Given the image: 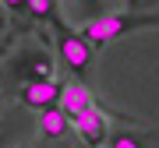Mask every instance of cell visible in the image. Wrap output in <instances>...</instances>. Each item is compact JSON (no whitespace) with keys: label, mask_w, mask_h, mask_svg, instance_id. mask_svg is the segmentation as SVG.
I'll return each instance as SVG.
<instances>
[{"label":"cell","mask_w":159,"mask_h":148,"mask_svg":"<svg viewBox=\"0 0 159 148\" xmlns=\"http://www.w3.org/2000/svg\"><path fill=\"white\" fill-rule=\"evenodd\" d=\"M81 7H85V18H99V0H81Z\"/></svg>","instance_id":"obj_10"},{"label":"cell","mask_w":159,"mask_h":148,"mask_svg":"<svg viewBox=\"0 0 159 148\" xmlns=\"http://www.w3.org/2000/svg\"><path fill=\"white\" fill-rule=\"evenodd\" d=\"M110 148H145V145L134 131H120V134H110Z\"/></svg>","instance_id":"obj_9"},{"label":"cell","mask_w":159,"mask_h":148,"mask_svg":"<svg viewBox=\"0 0 159 148\" xmlns=\"http://www.w3.org/2000/svg\"><path fill=\"white\" fill-rule=\"evenodd\" d=\"M71 124H74L78 137H81L89 148H99L102 141H110V120H106V113H102L99 106H89L85 113H78Z\"/></svg>","instance_id":"obj_4"},{"label":"cell","mask_w":159,"mask_h":148,"mask_svg":"<svg viewBox=\"0 0 159 148\" xmlns=\"http://www.w3.org/2000/svg\"><path fill=\"white\" fill-rule=\"evenodd\" d=\"M14 74L25 81H43V78H53V60L46 53H32V57L18 60L14 63Z\"/></svg>","instance_id":"obj_6"},{"label":"cell","mask_w":159,"mask_h":148,"mask_svg":"<svg viewBox=\"0 0 159 148\" xmlns=\"http://www.w3.org/2000/svg\"><path fill=\"white\" fill-rule=\"evenodd\" d=\"M148 25H159V14H142V11H113V14H99L92 21L81 25V35L92 46H106L120 39V35L134 32V28H148Z\"/></svg>","instance_id":"obj_1"},{"label":"cell","mask_w":159,"mask_h":148,"mask_svg":"<svg viewBox=\"0 0 159 148\" xmlns=\"http://www.w3.org/2000/svg\"><path fill=\"white\" fill-rule=\"evenodd\" d=\"M25 11H29L35 21H57V18H53V0H25Z\"/></svg>","instance_id":"obj_8"},{"label":"cell","mask_w":159,"mask_h":148,"mask_svg":"<svg viewBox=\"0 0 159 148\" xmlns=\"http://www.w3.org/2000/svg\"><path fill=\"white\" fill-rule=\"evenodd\" d=\"M127 7H131V11H134V7H142V0H127Z\"/></svg>","instance_id":"obj_12"},{"label":"cell","mask_w":159,"mask_h":148,"mask_svg":"<svg viewBox=\"0 0 159 148\" xmlns=\"http://www.w3.org/2000/svg\"><path fill=\"white\" fill-rule=\"evenodd\" d=\"M60 92H64V85L57 78H43V81H25V85L18 88V99H21V106L43 113V109H50V106H60Z\"/></svg>","instance_id":"obj_3"},{"label":"cell","mask_w":159,"mask_h":148,"mask_svg":"<svg viewBox=\"0 0 159 148\" xmlns=\"http://www.w3.org/2000/svg\"><path fill=\"white\" fill-rule=\"evenodd\" d=\"M89 106H96V102H92V95H89V88L81 85V81H67L64 92H60V109L74 120L78 113H85Z\"/></svg>","instance_id":"obj_5"},{"label":"cell","mask_w":159,"mask_h":148,"mask_svg":"<svg viewBox=\"0 0 159 148\" xmlns=\"http://www.w3.org/2000/svg\"><path fill=\"white\" fill-rule=\"evenodd\" d=\"M39 131H43V137H50V141H60V137L71 131V116L64 113L60 106H50V109L39 113Z\"/></svg>","instance_id":"obj_7"},{"label":"cell","mask_w":159,"mask_h":148,"mask_svg":"<svg viewBox=\"0 0 159 148\" xmlns=\"http://www.w3.org/2000/svg\"><path fill=\"white\" fill-rule=\"evenodd\" d=\"M92 53H96V46H92L81 32H71V28H64V25H57V57H60L64 67H71V74L89 71Z\"/></svg>","instance_id":"obj_2"},{"label":"cell","mask_w":159,"mask_h":148,"mask_svg":"<svg viewBox=\"0 0 159 148\" xmlns=\"http://www.w3.org/2000/svg\"><path fill=\"white\" fill-rule=\"evenodd\" d=\"M7 7H11V11H25V0H4Z\"/></svg>","instance_id":"obj_11"}]
</instances>
